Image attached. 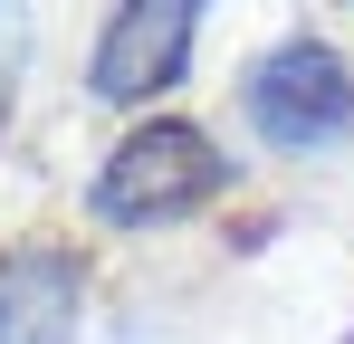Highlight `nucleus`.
<instances>
[{
    "mask_svg": "<svg viewBox=\"0 0 354 344\" xmlns=\"http://www.w3.org/2000/svg\"><path fill=\"white\" fill-rule=\"evenodd\" d=\"M77 325V258L19 249L0 258V344H67Z\"/></svg>",
    "mask_w": 354,
    "mask_h": 344,
    "instance_id": "20e7f679",
    "label": "nucleus"
},
{
    "mask_svg": "<svg viewBox=\"0 0 354 344\" xmlns=\"http://www.w3.org/2000/svg\"><path fill=\"white\" fill-rule=\"evenodd\" d=\"M249 124L268 134V144H335L354 124V77L335 48H316V39H288V48L259 57V77H249Z\"/></svg>",
    "mask_w": 354,
    "mask_h": 344,
    "instance_id": "f03ea898",
    "label": "nucleus"
},
{
    "mask_svg": "<svg viewBox=\"0 0 354 344\" xmlns=\"http://www.w3.org/2000/svg\"><path fill=\"white\" fill-rule=\"evenodd\" d=\"M192 29H201V0H124L115 29L96 39V96H115V106L163 96L192 67Z\"/></svg>",
    "mask_w": 354,
    "mask_h": 344,
    "instance_id": "7ed1b4c3",
    "label": "nucleus"
},
{
    "mask_svg": "<svg viewBox=\"0 0 354 344\" xmlns=\"http://www.w3.org/2000/svg\"><path fill=\"white\" fill-rule=\"evenodd\" d=\"M221 191V153H211V134L201 124H134L106 172H96V220H182L192 201H211Z\"/></svg>",
    "mask_w": 354,
    "mask_h": 344,
    "instance_id": "f257e3e1",
    "label": "nucleus"
}]
</instances>
